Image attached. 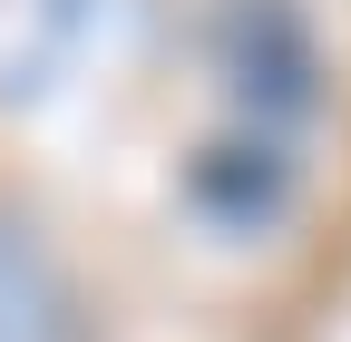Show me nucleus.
<instances>
[{
	"mask_svg": "<svg viewBox=\"0 0 351 342\" xmlns=\"http://www.w3.org/2000/svg\"><path fill=\"white\" fill-rule=\"evenodd\" d=\"M215 78H225L234 117L263 127V137H293V127H313L332 108V49H322L302 0H225Z\"/></svg>",
	"mask_w": 351,
	"mask_h": 342,
	"instance_id": "f257e3e1",
	"label": "nucleus"
},
{
	"mask_svg": "<svg viewBox=\"0 0 351 342\" xmlns=\"http://www.w3.org/2000/svg\"><path fill=\"white\" fill-rule=\"evenodd\" d=\"M186 205L215 225V235H234V244H254V235H283L293 216H302V157H293V137H263V127H215V137H195V157H186Z\"/></svg>",
	"mask_w": 351,
	"mask_h": 342,
	"instance_id": "f03ea898",
	"label": "nucleus"
},
{
	"mask_svg": "<svg viewBox=\"0 0 351 342\" xmlns=\"http://www.w3.org/2000/svg\"><path fill=\"white\" fill-rule=\"evenodd\" d=\"M0 342H88L78 293L29 225H0Z\"/></svg>",
	"mask_w": 351,
	"mask_h": 342,
	"instance_id": "7ed1b4c3",
	"label": "nucleus"
}]
</instances>
